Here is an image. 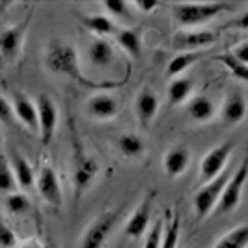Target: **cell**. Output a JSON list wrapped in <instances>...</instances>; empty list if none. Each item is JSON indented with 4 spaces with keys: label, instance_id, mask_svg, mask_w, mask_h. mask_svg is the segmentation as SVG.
I'll return each instance as SVG.
<instances>
[{
    "label": "cell",
    "instance_id": "cell-9",
    "mask_svg": "<svg viewBox=\"0 0 248 248\" xmlns=\"http://www.w3.org/2000/svg\"><path fill=\"white\" fill-rule=\"evenodd\" d=\"M217 37L211 30H179L172 36V47L181 52H200L211 47Z\"/></svg>",
    "mask_w": 248,
    "mask_h": 248
},
{
    "label": "cell",
    "instance_id": "cell-1",
    "mask_svg": "<svg viewBox=\"0 0 248 248\" xmlns=\"http://www.w3.org/2000/svg\"><path fill=\"white\" fill-rule=\"evenodd\" d=\"M45 65L52 73L63 75L67 78H71L78 84L84 86H97L95 82L88 80L84 75L80 73V65H78V54L71 43L65 41H54L50 43L49 49L45 50Z\"/></svg>",
    "mask_w": 248,
    "mask_h": 248
},
{
    "label": "cell",
    "instance_id": "cell-31",
    "mask_svg": "<svg viewBox=\"0 0 248 248\" xmlns=\"http://www.w3.org/2000/svg\"><path fill=\"white\" fill-rule=\"evenodd\" d=\"M218 60L230 69V73L233 75L235 78H239L241 82H247L248 80V65L247 63H241L237 62L233 56H230V52H226V54H220L218 56Z\"/></svg>",
    "mask_w": 248,
    "mask_h": 248
},
{
    "label": "cell",
    "instance_id": "cell-21",
    "mask_svg": "<svg viewBox=\"0 0 248 248\" xmlns=\"http://www.w3.org/2000/svg\"><path fill=\"white\" fill-rule=\"evenodd\" d=\"M186 114L194 120V122H200V124H205L215 118L217 114V107L207 95H194L190 97L188 103H186Z\"/></svg>",
    "mask_w": 248,
    "mask_h": 248
},
{
    "label": "cell",
    "instance_id": "cell-10",
    "mask_svg": "<svg viewBox=\"0 0 248 248\" xmlns=\"http://www.w3.org/2000/svg\"><path fill=\"white\" fill-rule=\"evenodd\" d=\"M28 25H30V15L19 25L10 26L0 32V60L2 62H12L17 58V54L21 52V47H23V39L26 36Z\"/></svg>",
    "mask_w": 248,
    "mask_h": 248
},
{
    "label": "cell",
    "instance_id": "cell-19",
    "mask_svg": "<svg viewBox=\"0 0 248 248\" xmlns=\"http://www.w3.org/2000/svg\"><path fill=\"white\" fill-rule=\"evenodd\" d=\"M88 62L93 67L105 69L114 62V47L108 39H99L95 37L90 47H88Z\"/></svg>",
    "mask_w": 248,
    "mask_h": 248
},
{
    "label": "cell",
    "instance_id": "cell-17",
    "mask_svg": "<svg viewBox=\"0 0 248 248\" xmlns=\"http://www.w3.org/2000/svg\"><path fill=\"white\" fill-rule=\"evenodd\" d=\"M222 122L226 125H239L247 118V99L241 92H230L222 103Z\"/></svg>",
    "mask_w": 248,
    "mask_h": 248
},
{
    "label": "cell",
    "instance_id": "cell-15",
    "mask_svg": "<svg viewBox=\"0 0 248 248\" xmlns=\"http://www.w3.org/2000/svg\"><path fill=\"white\" fill-rule=\"evenodd\" d=\"M12 108L13 118H17L32 133H37V108L34 101L25 93H21V92H13Z\"/></svg>",
    "mask_w": 248,
    "mask_h": 248
},
{
    "label": "cell",
    "instance_id": "cell-28",
    "mask_svg": "<svg viewBox=\"0 0 248 248\" xmlns=\"http://www.w3.org/2000/svg\"><path fill=\"white\" fill-rule=\"evenodd\" d=\"M103 8L107 10V15H110V19H122L127 21L133 17V8L131 2H124V0H107L103 2Z\"/></svg>",
    "mask_w": 248,
    "mask_h": 248
},
{
    "label": "cell",
    "instance_id": "cell-16",
    "mask_svg": "<svg viewBox=\"0 0 248 248\" xmlns=\"http://www.w3.org/2000/svg\"><path fill=\"white\" fill-rule=\"evenodd\" d=\"M190 164V151L185 146H174L170 148L162 157V168L168 177H179L185 174V170Z\"/></svg>",
    "mask_w": 248,
    "mask_h": 248
},
{
    "label": "cell",
    "instance_id": "cell-25",
    "mask_svg": "<svg viewBox=\"0 0 248 248\" xmlns=\"http://www.w3.org/2000/svg\"><path fill=\"white\" fill-rule=\"evenodd\" d=\"M116 43L120 45V49L125 54H129L131 58H138L142 52V41H140V34L133 28H122L116 34Z\"/></svg>",
    "mask_w": 248,
    "mask_h": 248
},
{
    "label": "cell",
    "instance_id": "cell-7",
    "mask_svg": "<svg viewBox=\"0 0 248 248\" xmlns=\"http://www.w3.org/2000/svg\"><path fill=\"white\" fill-rule=\"evenodd\" d=\"M232 151H233V142H230V140L209 149L203 155V159L200 161V179L203 183H207L222 174L228 166L230 157H232Z\"/></svg>",
    "mask_w": 248,
    "mask_h": 248
},
{
    "label": "cell",
    "instance_id": "cell-32",
    "mask_svg": "<svg viewBox=\"0 0 248 248\" xmlns=\"http://www.w3.org/2000/svg\"><path fill=\"white\" fill-rule=\"evenodd\" d=\"M161 237H162V218H157L151 230L148 232V235L144 239L142 248H159L161 247Z\"/></svg>",
    "mask_w": 248,
    "mask_h": 248
},
{
    "label": "cell",
    "instance_id": "cell-30",
    "mask_svg": "<svg viewBox=\"0 0 248 248\" xmlns=\"http://www.w3.org/2000/svg\"><path fill=\"white\" fill-rule=\"evenodd\" d=\"M4 203H6V209H8L10 215H25L30 209V200L23 192H12V194H8V198H6Z\"/></svg>",
    "mask_w": 248,
    "mask_h": 248
},
{
    "label": "cell",
    "instance_id": "cell-3",
    "mask_svg": "<svg viewBox=\"0 0 248 248\" xmlns=\"http://www.w3.org/2000/svg\"><path fill=\"white\" fill-rule=\"evenodd\" d=\"M99 172V164L93 157H90L82 146L80 138L73 133V190L75 198H80L90 185L93 183L95 175Z\"/></svg>",
    "mask_w": 248,
    "mask_h": 248
},
{
    "label": "cell",
    "instance_id": "cell-23",
    "mask_svg": "<svg viewBox=\"0 0 248 248\" xmlns=\"http://www.w3.org/2000/svg\"><path fill=\"white\" fill-rule=\"evenodd\" d=\"M181 233V220L174 211H166V218L162 220V237L159 248H177Z\"/></svg>",
    "mask_w": 248,
    "mask_h": 248
},
{
    "label": "cell",
    "instance_id": "cell-27",
    "mask_svg": "<svg viewBox=\"0 0 248 248\" xmlns=\"http://www.w3.org/2000/svg\"><path fill=\"white\" fill-rule=\"evenodd\" d=\"M202 52H179L177 56H174L168 65H166V75L172 77V78H177V75L185 73L188 67H192L194 63L200 60Z\"/></svg>",
    "mask_w": 248,
    "mask_h": 248
},
{
    "label": "cell",
    "instance_id": "cell-24",
    "mask_svg": "<svg viewBox=\"0 0 248 248\" xmlns=\"http://www.w3.org/2000/svg\"><path fill=\"white\" fill-rule=\"evenodd\" d=\"M192 88H194V82H192V78H188V77H179V78H174L170 84H168V103L170 105H183L185 101H188L190 97V92H192Z\"/></svg>",
    "mask_w": 248,
    "mask_h": 248
},
{
    "label": "cell",
    "instance_id": "cell-18",
    "mask_svg": "<svg viewBox=\"0 0 248 248\" xmlns=\"http://www.w3.org/2000/svg\"><path fill=\"white\" fill-rule=\"evenodd\" d=\"M10 166L13 170V177L17 181V185L21 188H32L36 185V174H34V168L30 166V162L26 161L25 157L17 151L12 149V155H10Z\"/></svg>",
    "mask_w": 248,
    "mask_h": 248
},
{
    "label": "cell",
    "instance_id": "cell-33",
    "mask_svg": "<svg viewBox=\"0 0 248 248\" xmlns=\"http://www.w3.org/2000/svg\"><path fill=\"white\" fill-rule=\"evenodd\" d=\"M0 247L4 248H15L17 247V237L6 224L0 222Z\"/></svg>",
    "mask_w": 248,
    "mask_h": 248
},
{
    "label": "cell",
    "instance_id": "cell-4",
    "mask_svg": "<svg viewBox=\"0 0 248 248\" xmlns=\"http://www.w3.org/2000/svg\"><path fill=\"white\" fill-rule=\"evenodd\" d=\"M245 183H247V162L243 161L237 166V170H233L228 177L222 192H220V198L217 202L215 211H218L220 215H228V213L235 211L239 203H241V198H243Z\"/></svg>",
    "mask_w": 248,
    "mask_h": 248
},
{
    "label": "cell",
    "instance_id": "cell-36",
    "mask_svg": "<svg viewBox=\"0 0 248 248\" xmlns=\"http://www.w3.org/2000/svg\"><path fill=\"white\" fill-rule=\"evenodd\" d=\"M131 8L137 10L138 13L148 15V13H151L153 10L159 8V2H131Z\"/></svg>",
    "mask_w": 248,
    "mask_h": 248
},
{
    "label": "cell",
    "instance_id": "cell-35",
    "mask_svg": "<svg viewBox=\"0 0 248 248\" xmlns=\"http://www.w3.org/2000/svg\"><path fill=\"white\" fill-rule=\"evenodd\" d=\"M230 56H233L237 62L247 63L248 62V43H247V41L239 43L237 47H233V49L230 50Z\"/></svg>",
    "mask_w": 248,
    "mask_h": 248
},
{
    "label": "cell",
    "instance_id": "cell-26",
    "mask_svg": "<svg viewBox=\"0 0 248 248\" xmlns=\"http://www.w3.org/2000/svg\"><path fill=\"white\" fill-rule=\"evenodd\" d=\"M248 245V226L239 224L237 228L230 230L226 235H222L213 248H247Z\"/></svg>",
    "mask_w": 248,
    "mask_h": 248
},
{
    "label": "cell",
    "instance_id": "cell-8",
    "mask_svg": "<svg viewBox=\"0 0 248 248\" xmlns=\"http://www.w3.org/2000/svg\"><path fill=\"white\" fill-rule=\"evenodd\" d=\"M116 218L118 215L116 213H103L97 218H93L90 226L86 228V232L80 237V243H78V248H103L107 239L110 235L112 228L116 224Z\"/></svg>",
    "mask_w": 248,
    "mask_h": 248
},
{
    "label": "cell",
    "instance_id": "cell-20",
    "mask_svg": "<svg viewBox=\"0 0 248 248\" xmlns=\"http://www.w3.org/2000/svg\"><path fill=\"white\" fill-rule=\"evenodd\" d=\"M80 23L86 26L93 36L99 37V39H105V37H108V36H116L118 30H120L108 15H99V13L84 15V17L80 19Z\"/></svg>",
    "mask_w": 248,
    "mask_h": 248
},
{
    "label": "cell",
    "instance_id": "cell-29",
    "mask_svg": "<svg viewBox=\"0 0 248 248\" xmlns=\"http://www.w3.org/2000/svg\"><path fill=\"white\" fill-rule=\"evenodd\" d=\"M17 181L13 177V170L6 155H0V192H13Z\"/></svg>",
    "mask_w": 248,
    "mask_h": 248
},
{
    "label": "cell",
    "instance_id": "cell-22",
    "mask_svg": "<svg viewBox=\"0 0 248 248\" xmlns=\"http://www.w3.org/2000/svg\"><path fill=\"white\" fill-rule=\"evenodd\" d=\"M116 148L125 159H140L146 153V140L137 133H124L116 140Z\"/></svg>",
    "mask_w": 248,
    "mask_h": 248
},
{
    "label": "cell",
    "instance_id": "cell-5",
    "mask_svg": "<svg viewBox=\"0 0 248 248\" xmlns=\"http://www.w3.org/2000/svg\"><path fill=\"white\" fill-rule=\"evenodd\" d=\"M37 108V133H39V140L43 146H49L54 138L56 127H58V120H60V112L52 97L47 93H39L36 99Z\"/></svg>",
    "mask_w": 248,
    "mask_h": 248
},
{
    "label": "cell",
    "instance_id": "cell-12",
    "mask_svg": "<svg viewBox=\"0 0 248 248\" xmlns=\"http://www.w3.org/2000/svg\"><path fill=\"white\" fill-rule=\"evenodd\" d=\"M151 209H153V192H149L146 198L137 205V209L125 222L124 233L133 241H138L140 237L148 232L151 222Z\"/></svg>",
    "mask_w": 248,
    "mask_h": 248
},
{
    "label": "cell",
    "instance_id": "cell-11",
    "mask_svg": "<svg viewBox=\"0 0 248 248\" xmlns=\"http://www.w3.org/2000/svg\"><path fill=\"white\" fill-rule=\"evenodd\" d=\"M36 188L39 192V196L45 200L52 207H62L63 203V194H62V185L58 174L54 172V168H50L49 164H45L39 175L36 177Z\"/></svg>",
    "mask_w": 248,
    "mask_h": 248
},
{
    "label": "cell",
    "instance_id": "cell-13",
    "mask_svg": "<svg viewBox=\"0 0 248 248\" xmlns=\"http://www.w3.org/2000/svg\"><path fill=\"white\" fill-rule=\"evenodd\" d=\"M135 116L138 120V125L142 129H148L149 125L153 124L157 112H159V107H161V101H159V95L151 90V88H142L135 97Z\"/></svg>",
    "mask_w": 248,
    "mask_h": 248
},
{
    "label": "cell",
    "instance_id": "cell-37",
    "mask_svg": "<svg viewBox=\"0 0 248 248\" xmlns=\"http://www.w3.org/2000/svg\"><path fill=\"white\" fill-rule=\"evenodd\" d=\"M2 142H4V138H2V133H0V148H2Z\"/></svg>",
    "mask_w": 248,
    "mask_h": 248
},
{
    "label": "cell",
    "instance_id": "cell-14",
    "mask_svg": "<svg viewBox=\"0 0 248 248\" xmlns=\"http://www.w3.org/2000/svg\"><path fill=\"white\" fill-rule=\"evenodd\" d=\"M118 112H120V103L110 93L97 92L92 97H88L86 101V114L93 120L108 122V120L118 116Z\"/></svg>",
    "mask_w": 248,
    "mask_h": 248
},
{
    "label": "cell",
    "instance_id": "cell-6",
    "mask_svg": "<svg viewBox=\"0 0 248 248\" xmlns=\"http://www.w3.org/2000/svg\"><path fill=\"white\" fill-rule=\"evenodd\" d=\"M230 174H232V172H226V170H224L218 177H215L211 181L203 183V186L194 194L192 207H194V213H196L198 218H205V217H209V215L215 211L217 202L220 198V192H222V188H224V185H226Z\"/></svg>",
    "mask_w": 248,
    "mask_h": 248
},
{
    "label": "cell",
    "instance_id": "cell-34",
    "mask_svg": "<svg viewBox=\"0 0 248 248\" xmlns=\"http://www.w3.org/2000/svg\"><path fill=\"white\" fill-rule=\"evenodd\" d=\"M12 120H13L12 101H8L0 93V122H2V124H10Z\"/></svg>",
    "mask_w": 248,
    "mask_h": 248
},
{
    "label": "cell",
    "instance_id": "cell-2",
    "mask_svg": "<svg viewBox=\"0 0 248 248\" xmlns=\"http://www.w3.org/2000/svg\"><path fill=\"white\" fill-rule=\"evenodd\" d=\"M235 6L230 2H177L172 6V15L181 28H194L205 25L218 15L233 10Z\"/></svg>",
    "mask_w": 248,
    "mask_h": 248
}]
</instances>
